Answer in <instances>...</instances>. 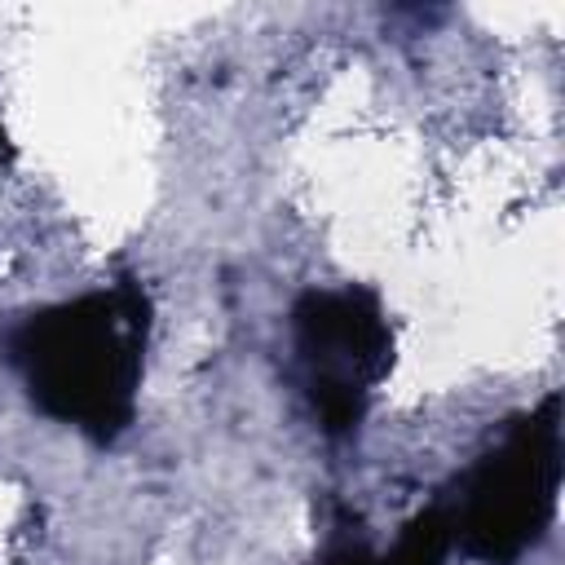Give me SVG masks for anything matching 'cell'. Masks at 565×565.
Wrapping results in <instances>:
<instances>
[{"label": "cell", "instance_id": "cell-1", "mask_svg": "<svg viewBox=\"0 0 565 565\" xmlns=\"http://www.w3.org/2000/svg\"><path fill=\"white\" fill-rule=\"evenodd\" d=\"M150 335V300L137 282L84 291L22 313L0 353L18 371L31 406L97 446H110L137 411Z\"/></svg>", "mask_w": 565, "mask_h": 565}, {"label": "cell", "instance_id": "cell-2", "mask_svg": "<svg viewBox=\"0 0 565 565\" xmlns=\"http://www.w3.org/2000/svg\"><path fill=\"white\" fill-rule=\"evenodd\" d=\"M561 490V402L521 415L441 499L450 543L486 565H512L552 525Z\"/></svg>", "mask_w": 565, "mask_h": 565}, {"label": "cell", "instance_id": "cell-3", "mask_svg": "<svg viewBox=\"0 0 565 565\" xmlns=\"http://www.w3.org/2000/svg\"><path fill=\"white\" fill-rule=\"evenodd\" d=\"M291 349L327 437L358 433L371 388L393 366V327L371 287H309L291 305Z\"/></svg>", "mask_w": 565, "mask_h": 565}, {"label": "cell", "instance_id": "cell-4", "mask_svg": "<svg viewBox=\"0 0 565 565\" xmlns=\"http://www.w3.org/2000/svg\"><path fill=\"white\" fill-rule=\"evenodd\" d=\"M450 547H455V543H450L446 508L433 503V508L415 512V516L402 525V534L393 539L388 552H375V547H366L362 534H344V530H340V534L318 552L313 565H446Z\"/></svg>", "mask_w": 565, "mask_h": 565}]
</instances>
